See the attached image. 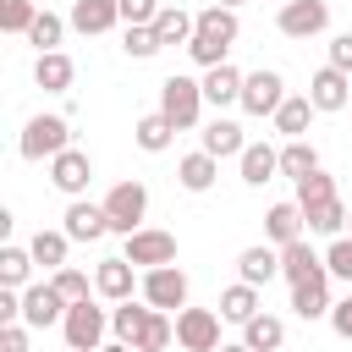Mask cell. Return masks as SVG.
<instances>
[{
  "instance_id": "39",
  "label": "cell",
  "mask_w": 352,
  "mask_h": 352,
  "mask_svg": "<svg viewBox=\"0 0 352 352\" xmlns=\"http://www.w3.org/2000/svg\"><path fill=\"white\" fill-rule=\"evenodd\" d=\"M121 50L132 55V60H154L165 44H160V33H154V22H143V28H126V38H121Z\"/></svg>"
},
{
  "instance_id": "9",
  "label": "cell",
  "mask_w": 352,
  "mask_h": 352,
  "mask_svg": "<svg viewBox=\"0 0 352 352\" xmlns=\"http://www.w3.org/2000/svg\"><path fill=\"white\" fill-rule=\"evenodd\" d=\"M121 253H126L138 270H160V264H176V236L160 231V226H138V231L121 242Z\"/></svg>"
},
{
  "instance_id": "48",
  "label": "cell",
  "mask_w": 352,
  "mask_h": 352,
  "mask_svg": "<svg viewBox=\"0 0 352 352\" xmlns=\"http://www.w3.org/2000/svg\"><path fill=\"white\" fill-rule=\"evenodd\" d=\"M99 352H138V346H132V341H116V336H110V341H104Z\"/></svg>"
},
{
  "instance_id": "26",
  "label": "cell",
  "mask_w": 352,
  "mask_h": 352,
  "mask_svg": "<svg viewBox=\"0 0 352 352\" xmlns=\"http://www.w3.org/2000/svg\"><path fill=\"white\" fill-rule=\"evenodd\" d=\"M314 116H319V110H314V99H308V94H286V104H280L270 121H275V132H280V138H308V121H314Z\"/></svg>"
},
{
  "instance_id": "12",
  "label": "cell",
  "mask_w": 352,
  "mask_h": 352,
  "mask_svg": "<svg viewBox=\"0 0 352 352\" xmlns=\"http://www.w3.org/2000/svg\"><path fill=\"white\" fill-rule=\"evenodd\" d=\"M275 28H280L286 38H314V33L330 28V0H280Z\"/></svg>"
},
{
  "instance_id": "42",
  "label": "cell",
  "mask_w": 352,
  "mask_h": 352,
  "mask_svg": "<svg viewBox=\"0 0 352 352\" xmlns=\"http://www.w3.org/2000/svg\"><path fill=\"white\" fill-rule=\"evenodd\" d=\"M324 264H330V275H336V280H352V236H346V231H341V236H330Z\"/></svg>"
},
{
  "instance_id": "8",
  "label": "cell",
  "mask_w": 352,
  "mask_h": 352,
  "mask_svg": "<svg viewBox=\"0 0 352 352\" xmlns=\"http://www.w3.org/2000/svg\"><path fill=\"white\" fill-rule=\"evenodd\" d=\"M176 346L214 352L220 346V308H176Z\"/></svg>"
},
{
  "instance_id": "15",
  "label": "cell",
  "mask_w": 352,
  "mask_h": 352,
  "mask_svg": "<svg viewBox=\"0 0 352 352\" xmlns=\"http://www.w3.org/2000/svg\"><path fill=\"white\" fill-rule=\"evenodd\" d=\"M330 264L314 270L308 280H292V314L297 319H330Z\"/></svg>"
},
{
  "instance_id": "1",
  "label": "cell",
  "mask_w": 352,
  "mask_h": 352,
  "mask_svg": "<svg viewBox=\"0 0 352 352\" xmlns=\"http://www.w3.org/2000/svg\"><path fill=\"white\" fill-rule=\"evenodd\" d=\"M242 38V22H236V11L231 6H204L198 11V22H192V38H187V55L209 72V66H220L226 55H231V44Z\"/></svg>"
},
{
  "instance_id": "6",
  "label": "cell",
  "mask_w": 352,
  "mask_h": 352,
  "mask_svg": "<svg viewBox=\"0 0 352 352\" xmlns=\"http://www.w3.org/2000/svg\"><path fill=\"white\" fill-rule=\"evenodd\" d=\"M280 104H286V77H280V72L258 66V72L242 77V104H236L242 116H258V121H264V116H275Z\"/></svg>"
},
{
  "instance_id": "46",
  "label": "cell",
  "mask_w": 352,
  "mask_h": 352,
  "mask_svg": "<svg viewBox=\"0 0 352 352\" xmlns=\"http://www.w3.org/2000/svg\"><path fill=\"white\" fill-rule=\"evenodd\" d=\"M11 319H22V292L0 286V324H11Z\"/></svg>"
},
{
  "instance_id": "35",
  "label": "cell",
  "mask_w": 352,
  "mask_h": 352,
  "mask_svg": "<svg viewBox=\"0 0 352 352\" xmlns=\"http://www.w3.org/2000/svg\"><path fill=\"white\" fill-rule=\"evenodd\" d=\"M66 28H72L66 16H55V11H38V16H33V28H28V44H33L38 55H44V50H60Z\"/></svg>"
},
{
  "instance_id": "18",
  "label": "cell",
  "mask_w": 352,
  "mask_h": 352,
  "mask_svg": "<svg viewBox=\"0 0 352 352\" xmlns=\"http://www.w3.org/2000/svg\"><path fill=\"white\" fill-rule=\"evenodd\" d=\"M236 275H242L248 286H270V280L280 275V248H275V242L242 248V253H236Z\"/></svg>"
},
{
  "instance_id": "25",
  "label": "cell",
  "mask_w": 352,
  "mask_h": 352,
  "mask_svg": "<svg viewBox=\"0 0 352 352\" xmlns=\"http://www.w3.org/2000/svg\"><path fill=\"white\" fill-rule=\"evenodd\" d=\"M302 220H308V231H314V236H341L352 214H346V204H341V192H336V198L302 204Z\"/></svg>"
},
{
  "instance_id": "45",
  "label": "cell",
  "mask_w": 352,
  "mask_h": 352,
  "mask_svg": "<svg viewBox=\"0 0 352 352\" xmlns=\"http://www.w3.org/2000/svg\"><path fill=\"white\" fill-rule=\"evenodd\" d=\"M330 330H336L341 341H352V292H346V297L330 308Z\"/></svg>"
},
{
  "instance_id": "38",
  "label": "cell",
  "mask_w": 352,
  "mask_h": 352,
  "mask_svg": "<svg viewBox=\"0 0 352 352\" xmlns=\"http://www.w3.org/2000/svg\"><path fill=\"white\" fill-rule=\"evenodd\" d=\"M33 16H38V6H33V0H0V28H6L11 38H28Z\"/></svg>"
},
{
  "instance_id": "10",
  "label": "cell",
  "mask_w": 352,
  "mask_h": 352,
  "mask_svg": "<svg viewBox=\"0 0 352 352\" xmlns=\"http://www.w3.org/2000/svg\"><path fill=\"white\" fill-rule=\"evenodd\" d=\"M308 99H314V110L319 116H336V110H346L352 104V72H341V66H319L314 77H308Z\"/></svg>"
},
{
  "instance_id": "41",
  "label": "cell",
  "mask_w": 352,
  "mask_h": 352,
  "mask_svg": "<svg viewBox=\"0 0 352 352\" xmlns=\"http://www.w3.org/2000/svg\"><path fill=\"white\" fill-rule=\"evenodd\" d=\"M319 198H336V176L319 165V170H308L302 182H297V204H319Z\"/></svg>"
},
{
  "instance_id": "20",
  "label": "cell",
  "mask_w": 352,
  "mask_h": 352,
  "mask_svg": "<svg viewBox=\"0 0 352 352\" xmlns=\"http://www.w3.org/2000/svg\"><path fill=\"white\" fill-rule=\"evenodd\" d=\"M33 82H38L44 94H66V88L77 82V66H72V55H66V50H44V55L33 60Z\"/></svg>"
},
{
  "instance_id": "5",
  "label": "cell",
  "mask_w": 352,
  "mask_h": 352,
  "mask_svg": "<svg viewBox=\"0 0 352 352\" xmlns=\"http://www.w3.org/2000/svg\"><path fill=\"white\" fill-rule=\"evenodd\" d=\"M104 214H110V231L116 236H132L138 226H143V214H148V187L132 176V182H116L110 192H104Z\"/></svg>"
},
{
  "instance_id": "37",
  "label": "cell",
  "mask_w": 352,
  "mask_h": 352,
  "mask_svg": "<svg viewBox=\"0 0 352 352\" xmlns=\"http://www.w3.org/2000/svg\"><path fill=\"white\" fill-rule=\"evenodd\" d=\"M170 341H176V319L165 308H154L148 324H143V336H138V352H170Z\"/></svg>"
},
{
  "instance_id": "14",
  "label": "cell",
  "mask_w": 352,
  "mask_h": 352,
  "mask_svg": "<svg viewBox=\"0 0 352 352\" xmlns=\"http://www.w3.org/2000/svg\"><path fill=\"white\" fill-rule=\"evenodd\" d=\"M143 302H154V308H165V314H176V308H187V275H182L176 264H160V270H143Z\"/></svg>"
},
{
  "instance_id": "2",
  "label": "cell",
  "mask_w": 352,
  "mask_h": 352,
  "mask_svg": "<svg viewBox=\"0 0 352 352\" xmlns=\"http://www.w3.org/2000/svg\"><path fill=\"white\" fill-rule=\"evenodd\" d=\"M204 77H182V72H170L165 82H160V110L170 116V126L176 132H192L198 121H204Z\"/></svg>"
},
{
  "instance_id": "4",
  "label": "cell",
  "mask_w": 352,
  "mask_h": 352,
  "mask_svg": "<svg viewBox=\"0 0 352 352\" xmlns=\"http://www.w3.org/2000/svg\"><path fill=\"white\" fill-rule=\"evenodd\" d=\"M60 148H72V121L66 116H33L28 126H22V138H16V154L22 160H55Z\"/></svg>"
},
{
  "instance_id": "19",
  "label": "cell",
  "mask_w": 352,
  "mask_h": 352,
  "mask_svg": "<svg viewBox=\"0 0 352 352\" xmlns=\"http://www.w3.org/2000/svg\"><path fill=\"white\" fill-rule=\"evenodd\" d=\"M66 22L77 28V33H110L116 22H121V6L116 0H72V11H66Z\"/></svg>"
},
{
  "instance_id": "17",
  "label": "cell",
  "mask_w": 352,
  "mask_h": 352,
  "mask_svg": "<svg viewBox=\"0 0 352 352\" xmlns=\"http://www.w3.org/2000/svg\"><path fill=\"white\" fill-rule=\"evenodd\" d=\"M264 236H270L275 248H286V242H297V236H308V220H302V204H297V198H280V204H270V214H264Z\"/></svg>"
},
{
  "instance_id": "22",
  "label": "cell",
  "mask_w": 352,
  "mask_h": 352,
  "mask_svg": "<svg viewBox=\"0 0 352 352\" xmlns=\"http://www.w3.org/2000/svg\"><path fill=\"white\" fill-rule=\"evenodd\" d=\"M198 138H204L198 148H204V154H214V160H236V154L248 148V138H242V126H236L231 116H214V121H209Z\"/></svg>"
},
{
  "instance_id": "34",
  "label": "cell",
  "mask_w": 352,
  "mask_h": 352,
  "mask_svg": "<svg viewBox=\"0 0 352 352\" xmlns=\"http://www.w3.org/2000/svg\"><path fill=\"white\" fill-rule=\"evenodd\" d=\"M33 264H38V258H33V248L6 242V248H0V286H16V292H22V286H28V275H33Z\"/></svg>"
},
{
  "instance_id": "40",
  "label": "cell",
  "mask_w": 352,
  "mask_h": 352,
  "mask_svg": "<svg viewBox=\"0 0 352 352\" xmlns=\"http://www.w3.org/2000/svg\"><path fill=\"white\" fill-rule=\"evenodd\" d=\"M50 280H55V292H60V297H66V302H82V297H88V292H94V275H82V270H77V264H60V270H55V275H50Z\"/></svg>"
},
{
  "instance_id": "21",
  "label": "cell",
  "mask_w": 352,
  "mask_h": 352,
  "mask_svg": "<svg viewBox=\"0 0 352 352\" xmlns=\"http://www.w3.org/2000/svg\"><path fill=\"white\" fill-rule=\"evenodd\" d=\"M242 77H248V72H236L231 60L209 66V72H204V99H209L214 110H226V104H242Z\"/></svg>"
},
{
  "instance_id": "50",
  "label": "cell",
  "mask_w": 352,
  "mask_h": 352,
  "mask_svg": "<svg viewBox=\"0 0 352 352\" xmlns=\"http://www.w3.org/2000/svg\"><path fill=\"white\" fill-rule=\"evenodd\" d=\"M214 6H231V11H236V6H248V0H214Z\"/></svg>"
},
{
  "instance_id": "29",
  "label": "cell",
  "mask_w": 352,
  "mask_h": 352,
  "mask_svg": "<svg viewBox=\"0 0 352 352\" xmlns=\"http://www.w3.org/2000/svg\"><path fill=\"white\" fill-rule=\"evenodd\" d=\"M314 270H324V258L308 248V236H297V242L280 248V280H286V286H292V280H308Z\"/></svg>"
},
{
  "instance_id": "36",
  "label": "cell",
  "mask_w": 352,
  "mask_h": 352,
  "mask_svg": "<svg viewBox=\"0 0 352 352\" xmlns=\"http://www.w3.org/2000/svg\"><path fill=\"white\" fill-rule=\"evenodd\" d=\"M28 248H33V258H38L44 270H60V264H66V253H72V236H66V231H33V242H28Z\"/></svg>"
},
{
  "instance_id": "47",
  "label": "cell",
  "mask_w": 352,
  "mask_h": 352,
  "mask_svg": "<svg viewBox=\"0 0 352 352\" xmlns=\"http://www.w3.org/2000/svg\"><path fill=\"white\" fill-rule=\"evenodd\" d=\"M330 66L352 72V33H336V38H330Z\"/></svg>"
},
{
  "instance_id": "31",
  "label": "cell",
  "mask_w": 352,
  "mask_h": 352,
  "mask_svg": "<svg viewBox=\"0 0 352 352\" xmlns=\"http://www.w3.org/2000/svg\"><path fill=\"white\" fill-rule=\"evenodd\" d=\"M148 314H154V302H132V297H126V302H116V308H110V336L138 346V336H143Z\"/></svg>"
},
{
  "instance_id": "33",
  "label": "cell",
  "mask_w": 352,
  "mask_h": 352,
  "mask_svg": "<svg viewBox=\"0 0 352 352\" xmlns=\"http://www.w3.org/2000/svg\"><path fill=\"white\" fill-rule=\"evenodd\" d=\"M192 22L198 16H187L182 6H160V16H154V33H160V44L170 50V44H182L187 50V38H192Z\"/></svg>"
},
{
  "instance_id": "13",
  "label": "cell",
  "mask_w": 352,
  "mask_h": 352,
  "mask_svg": "<svg viewBox=\"0 0 352 352\" xmlns=\"http://www.w3.org/2000/svg\"><path fill=\"white\" fill-rule=\"evenodd\" d=\"M88 182H94V160H88L82 148H60V154L50 160V187H55V192L82 198V192H88Z\"/></svg>"
},
{
  "instance_id": "43",
  "label": "cell",
  "mask_w": 352,
  "mask_h": 352,
  "mask_svg": "<svg viewBox=\"0 0 352 352\" xmlns=\"http://www.w3.org/2000/svg\"><path fill=\"white\" fill-rule=\"evenodd\" d=\"M116 6H121V22L126 28H143V22L160 16V0H116Z\"/></svg>"
},
{
  "instance_id": "32",
  "label": "cell",
  "mask_w": 352,
  "mask_h": 352,
  "mask_svg": "<svg viewBox=\"0 0 352 352\" xmlns=\"http://www.w3.org/2000/svg\"><path fill=\"white\" fill-rule=\"evenodd\" d=\"M308 170H319V148H314L308 138H286V143H280V176L302 182Z\"/></svg>"
},
{
  "instance_id": "27",
  "label": "cell",
  "mask_w": 352,
  "mask_h": 352,
  "mask_svg": "<svg viewBox=\"0 0 352 352\" xmlns=\"http://www.w3.org/2000/svg\"><path fill=\"white\" fill-rule=\"evenodd\" d=\"M170 138H176V126H170L165 110H148V116H138V126H132V143H138L143 154H165Z\"/></svg>"
},
{
  "instance_id": "7",
  "label": "cell",
  "mask_w": 352,
  "mask_h": 352,
  "mask_svg": "<svg viewBox=\"0 0 352 352\" xmlns=\"http://www.w3.org/2000/svg\"><path fill=\"white\" fill-rule=\"evenodd\" d=\"M94 292H99L104 302H126L132 292H143V270H138L126 253H110V258L94 264Z\"/></svg>"
},
{
  "instance_id": "28",
  "label": "cell",
  "mask_w": 352,
  "mask_h": 352,
  "mask_svg": "<svg viewBox=\"0 0 352 352\" xmlns=\"http://www.w3.org/2000/svg\"><path fill=\"white\" fill-rule=\"evenodd\" d=\"M242 341L253 346V352H280L286 346V319H275V314H253L248 324H242Z\"/></svg>"
},
{
  "instance_id": "51",
  "label": "cell",
  "mask_w": 352,
  "mask_h": 352,
  "mask_svg": "<svg viewBox=\"0 0 352 352\" xmlns=\"http://www.w3.org/2000/svg\"><path fill=\"white\" fill-rule=\"evenodd\" d=\"M66 352H72V346H66Z\"/></svg>"
},
{
  "instance_id": "30",
  "label": "cell",
  "mask_w": 352,
  "mask_h": 352,
  "mask_svg": "<svg viewBox=\"0 0 352 352\" xmlns=\"http://www.w3.org/2000/svg\"><path fill=\"white\" fill-rule=\"evenodd\" d=\"M258 308H264V297H258V286H248V280H236V286L220 292V319H231V324H248Z\"/></svg>"
},
{
  "instance_id": "49",
  "label": "cell",
  "mask_w": 352,
  "mask_h": 352,
  "mask_svg": "<svg viewBox=\"0 0 352 352\" xmlns=\"http://www.w3.org/2000/svg\"><path fill=\"white\" fill-rule=\"evenodd\" d=\"M214 352H253V346H248V341H220Z\"/></svg>"
},
{
  "instance_id": "3",
  "label": "cell",
  "mask_w": 352,
  "mask_h": 352,
  "mask_svg": "<svg viewBox=\"0 0 352 352\" xmlns=\"http://www.w3.org/2000/svg\"><path fill=\"white\" fill-rule=\"evenodd\" d=\"M60 336H66V346H72V352H99V346H104V336H110V308H99L94 297L72 302V308H66V319H60Z\"/></svg>"
},
{
  "instance_id": "23",
  "label": "cell",
  "mask_w": 352,
  "mask_h": 352,
  "mask_svg": "<svg viewBox=\"0 0 352 352\" xmlns=\"http://www.w3.org/2000/svg\"><path fill=\"white\" fill-rule=\"evenodd\" d=\"M236 165H242V182H248V187H264V182L280 176V148H270V143H248V148L236 154Z\"/></svg>"
},
{
  "instance_id": "11",
  "label": "cell",
  "mask_w": 352,
  "mask_h": 352,
  "mask_svg": "<svg viewBox=\"0 0 352 352\" xmlns=\"http://www.w3.org/2000/svg\"><path fill=\"white\" fill-rule=\"evenodd\" d=\"M66 308H72V302L55 292V280H33V286H22V324L50 330V324L66 319Z\"/></svg>"
},
{
  "instance_id": "16",
  "label": "cell",
  "mask_w": 352,
  "mask_h": 352,
  "mask_svg": "<svg viewBox=\"0 0 352 352\" xmlns=\"http://www.w3.org/2000/svg\"><path fill=\"white\" fill-rule=\"evenodd\" d=\"M60 231H66L72 242H99V236L110 231V214H104V204L72 198V204H66V214H60Z\"/></svg>"
},
{
  "instance_id": "24",
  "label": "cell",
  "mask_w": 352,
  "mask_h": 352,
  "mask_svg": "<svg viewBox=\"0 0 352 352\" xmlns=\"http://www.w3.org/2000/svg\"><path fill=\"white\" fill-rule=\"evenodd\" d=\"M214 176H220V160H214V154H204V148H192V154H182V160H176V182H182L187 192H209V187H214Z\"/></svg>"
},
{
  "instance_id": "44",
  "label": "cell",
  "mask_w": 352,
  "mask_h": 352,
  "mask_svg": "<svg viewBox=\"0 0 352 352\" xmlns=\"http://www.w3.org/2000/svg\"><path fill=\"white\" fill-rule=\"evenodd\" d=\"M28 330H33V324H22V319L0 324V352H28Z\"/></svg>"
}]
</instances>
